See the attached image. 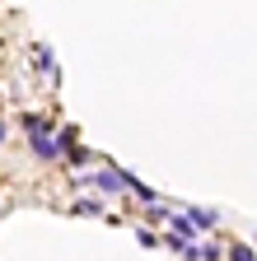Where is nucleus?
Returning <instances> with one entry per match:
<instances>
[{
    "mask_svg": "<svg viewBox=\"0 0 257 261\" xmlns=\"http://www.w3.org/2000/svg\"><path fill=\"white\" fill-rule=\"evenodd\" d=\"M0 140H5V126H0Z\"/></svg>",
    "mask_w": 257,
    "mask_h": 261,
    "instance_id": "5",
    "label": "nucleus"
},
{
    "mask_svg": "<svg viewBox=\"0 0 257 261\" xmlns=\"http://www.w3.org/2000/svg\"><path fill=\"white\" fill-rule=\"evenodd\" d=\"M229 256H234V261H257V256H252V247H234Z\"/></svg>",
    "mask_w": 257,
    "mask_h": 261,
    "instance_id": "4",
    "label": "nucleus"
},
{
    "mask_svg": "<svg viewBox=\"0 0 257 261\" xmlns=\"http://www.w3.org/2000/svg\"><path fill=\"white\" fill-rule=\"evenodd\" d=\"M33 61L42 65V70H52V75H56V65H52V51H47V47H33Z\"/></svg>",
    "mask_w": 257,
    "mask_h": 261,
    "instance_id": "3",
    "label": "nucleus"
},
{
    "mask_svg": "<svg viewBox=\"0 0 257 261\" xmlns=\"http://www.w3.org/2000/svg\"><path fill=\"white\" fill-rule=\"evenodd\" d=\"M89 187H99L103 196H117V191H126V177H122V173H94Z\"/></svg>",
    "mask_w": 257,
    "mask_h": 261,
    "instance_id": "1",
    "label": "nucleus"
},
{
    "mask_svg": "<svg viewBox=\"0 0 257 261\" xmlns=\"http://www.w3.org/2000/svg\"><path fill=\"white\" fill-rule=\"evenodd\" d=\"M169 224H173V238H182V243H187L192 233H197V224H192V215H173Z\"/></svg>",
    "mask_w": 257,
    "mask_h": 261,
    "instance_id": "2",
    "label": "nucleus"
}]
</instances>
